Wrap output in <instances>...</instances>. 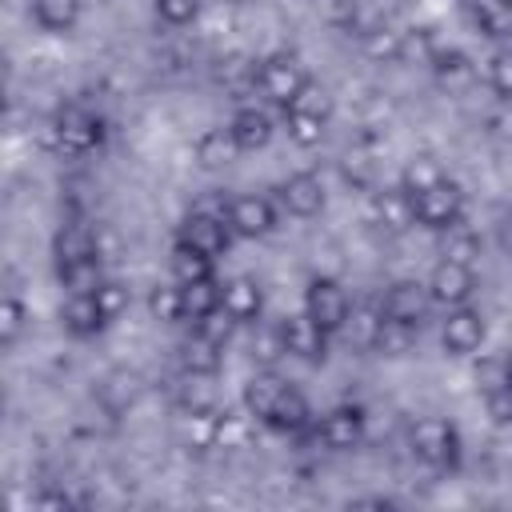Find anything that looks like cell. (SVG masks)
Listing matches in <instances>:
<instances>
[{
  "mask_svg": "<svg viewBox=\"0 0 512 512\" xmlns=\"http://www.w3.org/2000/svg\"><path fill=\"white\" fill-rule=\"evenodd\" d=\"M432 68H436V80L448 84V88H464V84L472 80V64H468V56L456 52V48L436 52V56H432Z\"/></svg>",
  "mask_w": 512,
  "mask_h": 512,
  "instance_id": "1f68e13d",
  "label": "cell"
},
{
  "mask_svg": "<svg viewBox=\"0 0 512 512\" xmlns=\"http://www.w3.org/2000/svg\"><path fill=\"white\" fill-rule=\"evenodd\" d=\"M380 324H384V312H380V308H352L344 328H348V340H352L356 348H376Z\"/></svg>",
  "mask_w": 512,
  "mask_h": 512,
  "instance_id": "f546056e",
  "label": "cell"
},
{
  "mask_svg": "<svg viewBox=\"0 0 512 512\" xmlns=\"http://www.w3.org/2000/svg\"><path fill=\"white\" fill-rule=\"evenodd\" d=\"M256 84H260L264 100L288 108V104L300 96V88L308 84V72H304V64H300L292 52H276V56L260 60V68H256Z\"/></svg>",
  "mask_w": 512,
  "mask_h": 512,
  "instance_id": "6da1fadb",
  "label": "cell"
},
{
  "mask_svg": "<svg viewBox=\"0 0 512 512\" xmlns=\"http://www.w3.org/2000/svg\"><path fill=\"white\" fill-rule=\"evenodd\" d=\"M444 180V168H440V160H432V156H412L408 164H404V172H400V188L404 192H428L432 184H440Z\"/></svg>",
  "mask_w": 512,
  "mask_h": 512,
  "instance_id": "83f0119b",
  "label": "cell"
},
{
  "mask_svg": "<svg viewBox=\"0 0 512 512\" xmlns=\"http://www.w3.org/2000/svg\"><path fill=\"white\" fill-rule=\"evenodd\" d=\"M284 388H288V384H284L272 368H264V372H256V376L244 384V408H248L256 420H264V416L272 412V404L280 400Z\"/></svg>",
  "mask_w": 512,
  "mask_h": 512,
  "instance_id": "ffe728a7",
  "label": "cell"
},
{
  "mask_svg": "<svg viewBox=\"0 0 512 512\" xmlns=\"http://www.w3.org/2000/svg\"><path fill=\"white\" fill-rule=\"evenodd\" d=\"M412 204H416V224L436 228V232L460 224V216H464V192H460V184L448 180V176H444L440 184H432L428 192H416Z\"/></svg>",
  "mask_w": 512,
  "mask_h": 512,
  "instance_id": "7a4b0ae2",
  "label": "cell"
},
{
  "mask_svg": "<svg viewBox=\"0 0 512 512\" xmlns=\"http://www.w3.org/2000/svg\"><path fill=\"white\" fill-rule=\"evenodd\" d=\"M496 240H500V248L512 256V212L500 220V228H496Z\"/></svg>",
  "mask_w": 512,
  "mask_h": 512,
  "instance_id": "ee69618b",
  "label": "cell"
},
{
  "mask_svg": "<svg viewBox=\"0 0 512 512\" xmlns=\"http://www.w3.org/2000/svg\"><path fill=\"white\" fill-rule=\"evenodd\" d=\"M280 204H284L292 216H300V220L316 216V212L324 208V184H320V176H316V172H296V176H288V180L280 184Z\"/></svg>",
  "mask_w": 512,
  "mask_h": 512,
  "instance_id": "4fadbf2b",
  "label": "cell"
},
{
  "mask_svg": "<svg viewBox=\"0 0 512 512\" xmlns=\"http://www.w3.org/2000/svg\"><path fill=\"white\" fill-rule=\"evenodd\" d=\"M316 436H320L324 448H332V452H348V448H356L360 436H364V412L352 408V404H340V408H332V412L320 420Z\"/></svg>",
  "mask_w": 512,
  "mask_h": 512,
  "instance_id": "8fae6325",
  "label": "cell"
},
{
  "mask_svg": "<svg viewBox=\"0 0 512 512\" xmlns=\"http://www.w3.org/2000/svg\"><path fill=\"white\" fill-rule=\"evenodd\" d=\"M172 276H176V284L208 280L212 276V256L192 248V244H184V240H176V248H172Z\"/></svg>",
  "mask_w": 512,
  "mask_h": 512,
  "instance_id": "d4e9b609",
  "label": "cell"
},
{
  "mask_svg": "<svg viewBox=\"0 0 512 512\" xmlns=\"http://www.w3.org/2000/svg\"><path fill=\"white\" fill-rule=\"evenodd\" d=\"M264 424L276 428V432H300V428H308V400L288 384L280 392V400L272 404V412L264 416Z\"/></svg>",
  "mask_w": 512,
  "mask_h": 512,
  "instance_id": "44dd1931",
  "label": "cell"
},
{
  "mask_svg": "<svg viewBox=\"0 0 512 512\" xmlns=\"http://www.w3.org/2000/svg\"><path fill=\"white\" fill-rule=\"evenodd\" d=\"M148 308H152V316L164 320V324L184 320V292H180V284H156L152 296H148Z\"/></svg>",
  "mask_w": 512,
  "mask_h": 512,
  "instance_id": "836d02e7",
  "label": "cell"
},
{
  "mask_svg": "<svg viewBox=\"0 0 512 512\" xmlns=\"http://www.w3.org/2000/svg\"><path fill=\"white\" fill-rule=\"evenodd\" d=\"M60 320H64L68 336H80V340H84V336H96V332L108 324V316H104V308H100L96 292H84V296H68V304H64Z\"/></svg>",
  "mask_w": 512,
  "mask_h": 512,
  "instance_id": "2e32d148",
  "label": "cell"
},
{
  "mask_svg": "<svg viewBox=\"0 0 512 512\" xmlns=\"http://www.w3.org/2000/svg\"><path fill=\"white\" fill-rule=\"evenodd\" d=\"M196 12H200V0H156V16L164 24H188L196 20Z\"/></svg>",
  "mask_w": 512,
  "mask_h": 512,
  "instance_id": "b9f144b4",
  "label": "cell"
},
{
  "mask_svg": "<svg viewBox=\"0 0 512 512\" xmlns=\"http://www.w3.org/2000/svg\"><path fill=\"white\" fill-rule=\"evenodd\" d=\"M412 452L424 464H432V468H456V460H460V432L448 420L428 416V420H420L412 428Z\"/></svg>",
  "mask_w": 512,
  "mask_h": 512,
  "instance_id": "3957f363",
  "label": "cell"
},
{
  "mask_svg": "<svg viewBox=\"0 0 512 512\" xmlns=\"http://www.w3.org/2000/svg\"><path fill=\"white\" fill-rule=\"evenodd\" d=\"M224 220H228L232 236L256 240V236H268L276 228V208L268 196H236V200H228Z\"/></svg>",
  "mask_w": 512,
  "mask_h": 512,
  "instance_id": "8992f818",
  "label": "cell"
},
{
  "mask_svg": "<svg viewBox=\"0 0 512 512\" xmlns=\"http://www.w3.org/2000/svg\"><path fill=\"white\" fill-rule=\"evenodd\" d=\"M140 396V380L132 372H112L104 384H100V400L112 408V412H124L128 404H136Z\"/></svg>",
  "mask_w": 512,
  "mask_h": 512,
  "instance_id": "4dcf8cb0",
  "label": "cell"
},
{
  "mask_svg": "<svg viewBox=\"0 0 512 512\" xmlns=\"http://www.w3.org/2000/svg\"><path fill=\"white\" fill-rule=\"evenodd\" d=\"M416 332H420V328H408V324H396V320H388V316H384V324H380V336H376V348H372V352H380V356H404V352H412Z\"/></svg>",
  "mask_w": 512,
  "mask_h": 512,
  "instance_id": "d6a6232c",
  "label": "cell"
},
{
  "mask_svg": "<svg viewBox=\"0 0 512 512\" xmlns=\"http://www.w3.org/2000/svg\"><path fill=\"white\" fill-rule=\"evenodd\" d=\"M488 88L500 100H512V48L492 52V60H488Z\"/></svg>",
  "mask_w": 512,
  "mask_h": 512,
  "instance_id": "74e56055",
  "label": "cell"
},
{
  "mask_svg": "<svg viewBox=\"0 0 512 512\" xmlns=\"http://www.w3.org/2000/svg\"><path fill=\"white\" fill-rule=\"evenodd\" d=\"M372 212H376V224L384 232H408L416 224V204H412V192H404L400 184L396 188H380L372 196Z\"/></svg>",
  "mask_w": 512,
  "mask_h": 512,
  "instance_id": "5bb4252c",
  "label": "cell"
},
{
  "mask_svg": "<svg viewBox=\"0 0 512 512\" xmlns=\"http://www.w3.org/2000/svg\"><path fill=\"white\" fill-rule=\"evenodd\" d=\"M480 252L476 236L464 228V224H452L444 228V244H440V260H460V264H472V256Z\"/></svg>",
  "mask_w": 512,
  "mask_h": 512,
  "instance_id": "e575fe53",
  "label": "cell"
},
{
  "mask_svg": "<svg viewBox=\"0 0 512 512\" xmlns=\"http://www.w3.org/2000/svg\"><path fill=\"white\" fill-rule=\"evenodd\" d=\"M324 124H328V116H312V112H296V108H284V128H288L292 144H300V148H312V144H320V140H324Z\"/></svg>",
  "mask_w": 512,
  "mask_h": 512,
  "instance_id": "f1b7e54d",
  "label": "cell"
},
{
  "mask_svg": "<svg viewBox=\"0 0 512 512\" xmlns=\"http://www.w3.org/2000/svg\"><path fill=\"white\" fill-rule=\"evenodd\" d=\"M24 320H28L24 304H20L16 296H4V300H0V344H4V348H12V344L20 340Z\"/></svg>",
  "mask_w": 512,
  "mask_h": 512,
  "instance_id": "8d00e7d4",
  "label": "cell"
},
{
  "mask_svg": "<svg viewBox=\"0 0 512 512\" xmlns=\"http://www.w3.org/2000/svg\"><path fill=\"white\" fill-rule=\"evenodd\" d=\"M288 108H296V112H312V116H328V108H332V100H328V92L320 88V84H304L300 88V96L288 104Z\"/></svg>",
  "mask_w": 512,
  "mask_h": 512,
  "instance_id": "ab89813d",
  "label": "cell"
},
{
  "mask_svg": "<svg viewBox=\"0 0 512 512\" xmlns=\"http://www.w3.org/2000/svg\"><path fill=\"white\" fill-rule=\"evenodd\" d=\"M220 308L236 320V324H248V320H260V308H264V296H260V284L248 280V276H232L224 284V300Z\"/></svg>",
  "mask_w": 512,
  "mask_h": 512,
  "instance_id": "9a60e30c",
  "label": "cell"
},
{
  "mask_svg": "<svg viewBox=\"0 0 512 512\" xmlns=\"http://www.w3.org/2000/svg\"><path fill=\"white\" fill-rule=\"evenodd\" d=\"M252 348H256V356H260L264 364H272V360H276V356L284 352V340H280V328H276V332H264V336H260V340H256Z\"/></svg>",
  "mask_w": 512,
  "mask_h": 512,
  "instance_id": "7bdbcfd3",
  "label": "cell"
},
{
  "mask_svg": "<svg viewBox=\"0 0 512 512\" xmlns=\"http://www.w3.org/2000/svg\"><path fill=\"white\" fill-rule=\"evenodd\" d=\"M364 52L372 56V60H400V52H404V40H400V32L396 28H372V32H364Z\"/></svg>",
  "mask_w": 512,
  "mask_h": 512,
  "instance_id": "d590c367",
  "label": "cell"
},
{
  "mask_svg": "<svg viewBox=\"0 0 512 512\" xmlns=\"http://www.w3.org/2000/svg\"><path fill=\"white\" fill-rule=\"evenodd\" d=\"M304 312H308L324 332H340V328L348 324L352 304H348V292H344L336 280L316 276V280L308 284V292H304Z\"/></svg>",
  "mask_w": 512,
  "mask_h": 512,
  "instance_id": "277c9868",
  "label": "cell"
},
{
  "mask_svg": "<svg viewBox=\"0 0 512 512\" xmlns=\"http://www.w3.org/2000/svg\"><path fill=\"white\" fill-rule=\"evenodd\" d=\"M220 360H224V348H220L216 340L200 336V332H192V336L180 344V364H184L188 376H212V372L220 368Z\"/></svg>",
  "mask_w": 512,
  "mask_h": 512,
  "instance_id": "d6986e66",
  "label": "cell"
},
{
  "mask_svg": "<svg viewBox=\"0 0 512 512\" xmlns=\"http://www.w3.org/2000/svg\"><path fill=\"white\" fill-rule=\"evenodd\" d=\"M468 4H472V16L484 36H492V40L512 36V0H468Z\"/></svg>",
  "mask_w": 512,
  "mask_h": 512,
  "instance_id": "484cf974",
  "label": "cell"
},
{
  "mask_svg": "<svg viewBox=\"0 0 512 512\" xmlns=\"http://www.w3.org/2000/svg\"><path fill=\"white\" fill-rule=\"evenodd\" d=\"M236 152H240V144L232 140L228 128H208V132L196 140V160H200V168H224V164L236 160Z\"/></svg>",
  "mask_w": 512,
  "mask_h": 512,
  "instance_id": "603a6c76",
  "label": "cell"
},
{
  "mask_svg": "<svg viewBox=\"0 0 512 512\" xmlns=\"http://www.w3.org/2000/svg\"><path fill=\"white\" fill-rule=\"evenodd\" d=\"M60 272V284L68 288V296H84V292H96L104 284V272H100V256L92 260H76V264H56Z\"/></svg>",
  "mask_w": 512,
  "mask_h": 512,
  "instance_id": "4316f807",
  "label": "cell"
},
{
  "mask_svg": "<svg viewBox=\"0 0 512 512\" xmlns=\"http://www.w3.org/2000/svg\"><path fill=\"white\" fill-rule=\"evenodd\" d=\"M52 132H56V144H60L64 152H72V156H84V152H92V148L100 144V120H96L88 108H80V104L60 108Z\"/></svg>",
  "mask_w": 512,
  "mask_h": 512,
  "instance_id": "9c48e42d",
  "label": "cell"
},
{
  "mask_svg": "<svg viewBox=\"0 0 512 512\" xmlns=\"http://www.w3.org/2000/svg\"><path fill=\"white\" fill-rule=\"evenodd\" d=\"M504 380H508V384H512V360H508V368H504Z\"/></svg>",
  "mask_w": 512,
  "mask_h": 512,
  "instance_id": "f6af8a7d",
  "label": "cell"
},
{
  "mask_svg": "<svg viewBox=\"0 0 512 512\" xmlns=\"http://www.w3.org/2000/svg\"><path fill=\"white\" fill-rule=\"evenodd\" d=\"M184 292V320H204L220 308L224 300V284H216V276L208 280H192V284H180Z\"/></svg>",
  "mask_w": 512,
  "mask_h": 512,
  "instance_id": "7402d4cb",
  "label": "cell"
},
{
  "mask_svg": "<svg viewBox=\"0 0 512 512\" xmlns=\"http://www.w3.org/2000/svg\"><path fill=\"white\" fill-rule=\"evenodd\" d=\"M96 300H100L104 316H108V320H116V316L128 308V288H124V284H116V280H104V284L96 288Z\"/></svg>",
  "mask_w": 512,
  "mask_h": 512,
  "instance_id": "60d3db41",
  "label": "cell"
},
{
  "mask_svg": "<svg viewBox=\"0 0 512 512\" xmlns=\"http://www.w3.org/2000/svg\"><path fill=\"white\" fill-rule=\"evenodd\" d=\"M228 132H232V140L240 144V152H256V148H264V144L272 140V120H268V112H260V108H240V112L232 116Z\"/></svg>",
  "mask_w": 512,
  "mask_h": 512,
  "instance_id": "e0dca14e",
  "label": "cell"
},
{
  "mask_svg": "<svg viewBox=\"0 0 512 512\" xmlns=\"http://www.w3.org/2000/svg\"><path fill=\"white\" fill-rule=\"evenodd\" d=\"M232 328H236V320H232V316H228L224 308H216L212 316L196 320V332H200V336H208V340H216L220 348H224V344L232 340Z\"/></svg>",
  "mask_w": 512,
  "mask_h": 512,
  "instance_id": "f35d334b",
  "label": "cell"
},
{
  "mask_svg": "<svg viewBox=\"0 0 512 512\" xmlns=\"http://www.w3.org/2000/svg\"><path fill=\"white\" fill-rule=\"evenodd\" d=\"M180 240L192 244V248H200V252H208V256H220V252L228 248V240H232V228H228L224 216L192 212V216L184 220V228H180Z\"/></svg>",
  "mask_w": 512,
  "mask_h": 512,
  "instance_id": "7c38bea8",
  "label": "cell"
},
{
  "mask_svg": "<svg viewBox=\"0 0 512 512\" xmlns=\"http://www.w3.org/2000/svg\"><path fill=\"white\" fill-rule=\"evenodd\" d=\"M428 292H432V304H444V308H460L468 304V296L476 292V272L472 264H460V260H440L428 276Z\"/></svg>",
  "mask_w": 512,
  "mask_h": 512,
  "instance_id": "52a82bcc",
  "label": "cell"
},
{
  "mask_svg": "<svg viewBox=\"0 0 512 512\" xmlns=\"http://www.w3.org/2000/svg\"><path fill=\"white\" fill-rule=\"evenodd\" d=\"M32 16L44 32H72L80 20V0H32Z\"/></svg>",
  "mask_w": 512,
  "mask_h": 512,
  "instance_id": "cb8c5ba5",
  "label": "cell"
},
{
  "mask_svg": "<svg viewBox=\"0 0 512 512\" xmlns=\"http://www.w3.org/2000/svg\"><path fill=\"white\" fill-rule=\"evenodd\" d=\"M484 316L476 312V308H468V304H460V308H452L448 312V320H444V328H440V344H444V352H452V356H468V352H476L480 344H484Z\"/></svg>",
  "mask_w": 512,
  "mask_h": 512,
  "instance_id": "30bf717a",
  "label": "cell"
},
{
  "mask_svg": "<svg viewBox=\"0 0 512 512\" xmlns=\"http://www.w3.org/2000/svg\"><path fill=\"white\" fill-rule=\"evenodd\" d=\"M428 304H432V292L428 284H416V280H396L384 300H380V312L396 324H408V328H420L424 316H428Z\"/></svg>",
  "mask_w": 512,
  "mask_h": 512,
  "instance_id": "ba28073f",
  "label": "cell"
},
{
  "mask_svg": "<svg viewBox=\"0 0 512 512\" xmlns=\"http://www.w3.org/2000/svg\"><path fill=\"white\" fill-rule=\"evenodd\" d=\"M280 340H284V356H296L304 364H320L328 356V332L308 316H284L280 320Z\"/></svg>",
  "mask_w": 512,
  "mask_h": 512,
  "instance_id": "5b68a950",
  "label": "cell"
},
{
  "mask_svg": "<svg viewBox=\"0 0 512 512\" xmlns=\"http://www.w3.org/2000/svg\"><path fill=\"white\" fill-rule=\"evenodd\" d=\"M56 264H76V260H92L100 256V244H96V232L88 224H64L56 232Z\"/></svg>",
  "mask_w": 512,
  "mask_h": 512,
  "instance_id": "ac0fdd59",
  "label": "cell"
}]
</instances>
